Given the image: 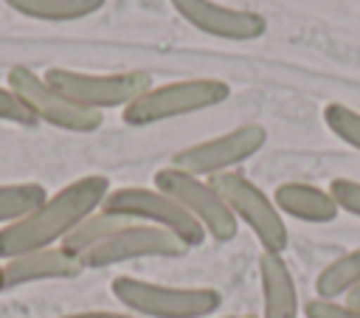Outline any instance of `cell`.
Listing matches in <instances>:
<instances>
[{
  "label": "cell",
  "mask_w": 360,
  "mask_h": 318,
  "mask_svg": "<svg viewBox=\"0 0 360 318\" xmlns=\"http://www.w3.org/2000/svg\"><path fill=\"white\" fill-rule=\"evenodd\" d=\"M0 293H6L3 290V259H0Z\"/></svg>",
  "instance_id": "d4e9b609"
},
{
  "label": "cell",
  "mask_w": 360,
  "mask_h": 318,
  "mask_svg": "<svg viewBox=\"0 0 360 318\" xmlns=\"http://www.w3.org/2000/svg\"><path fill=\"white\" fill-rule=\"evenodd\" d=\"M48 200L42 183H0V228L22 220Z\"/></svg>",
  "instance_id": "ac0fdd59"
},
{
  "label": "cell",
  "mask_w": 360,
  "mask_h": 318,
  "mask_svg": "<svg viewBox=\"0 0 360 318\" xmlns=\"http://www.w3.org/2000/svg\"><path fill=\"white\" fill-rule=\"evenodd\" d=\"M239 318H262V315H250V312H248V315H239Z\"/></svg>",
  "instance_id": "484cf974"
},
{
  "label": "cell",
  "mask_w": 360,
  "mask_h": 318,
  "mask_svg": "<svg viewBox=\"0 0 360 318\" xmlns=\"http://www.w3.org/2000/svg\"><path fill=\"white\" fill-rule=\"evenodd\" d=\"M84 273V265L79 256L68 253L65 248H42L31 250L14 259L3 262V290H14L34 281H51V279H76Z\"/></svg>",
  "instance_id": "7c38bea8"
},
{
  "label": "cell",
  "mask_w": 360,
  "mask_h": 318,
  "mask_svg": "<svg viewBox=\"0 0 360 318\" xmlns=\"http://www.w3.org/2000/svg\"><path fill=\"white\" fill-rule=\"evenodd\" d=\"M219 318H239V315H219Z\"/></svg>",
  "instance_id": "4316f807"
},
{
  "label": "cell",
  "mask_w": 360,
  "mask_h": 318,
  "mask_svg": "<svg viewBox=\"0 0 360 318\" xmlns=\"http://www.w3.org/2000/svg\"><path fill=\"white\" fill-rule=\"evenodd\" d=\"M211 183L222 194V200L228 203V208L236 217V222L250 228V234L259 239L264 253H284L287 250L290 231H287V222H284V217L276 208L270 194H264L242 172L217 174V177H211Z\"/></svg>",
  "instance_id": "277c9868"
},
{
  "label": "cell",
  "mask_w": 360,
  "mask_h": 318,
  "mask_svg": "<svg viewBox=\"0 0 360 318\" xmlns=\"http://www.w3.org/2000/svg\"><path fill=\"white\" fill-rule=\"evenodd\" d=\"M129 220H124V217H115V214H110V211H104V208H98V211H93L87 220H82L65 239H62V245L59 248H65L68 253H73V256H84L87 250H93L96 245H101L104 239H110L118 228H124Z\"/></svg>",
  "instance_id": "e0dca14e"
},
{
  "label": "cell",
  "mask_w": 360,
  "mask_h": 318,
  "mask_svg": "<svg viewBox=\"0 0 360 318\" xmlns=\"http://www.w3.org/2000/svg\"><path fill=\"white\" fill-rule=\"evenodd\" d=\"M8 87L25 101V107L37 115V121H45L56 129L87 135L104 124V113L73 104L59 90H53L39 73H34L28 65H14L8 70Z\"/></svg>",
  "instance_id": "9c48e42d"
},
{
  "label": "cell",
  "mask_w": 360,
  "mask_h": 318,
  "mask_svg": "<svg viewBox=\"0 0 360 318\" xmlns=\"http://www.w3.org/2000/svg\"><path fill=\"white\" fill-rule=\"evenodd\" d=\"M0 121L8 124H20V127H37V115L25 107V101L11 90V87H0Z\"/></svg>",
  "instance_id": "ffe728a7"
},
{
  "label": "cell",
  "mask_w": 360,
  "mask_h": 318,
  "mask_svg": "<svg viewBox=\"0 0 360 318\" xmlns=\"http://www.w3.org/2000/svg\"><path fill=\"white\" fill-rule=\"evenodd\" d=\"M104 211L124 217L129 222H146V225H158L166 228L169 234H174L177 239H183L191 248H200L205 242V231L202 225L169 194H163L160 189H146V186H121L112 189L101 205Z\"/></svg>",
  "instance_id": "8992f818"
},
{
  "label": "cell",
  "mask_w": 360,
  "mask_h": 318,
  "mask_svg": "<svg viewBox=\"0 0 360 318\" xmlns=\"http://www.w3.org/2000/svg\"><path fill=\"white\" fill-rule=\"evenodd\" d=\"M155 189H160L163 194H169L172 200H177L200 225L202 231L217 239V242H231L239 231L236 217L231 214L228 203L222 200V194L214 189L211 180L186 174L174 166H163L155 172Z\"/></svg>",
  "instance_id": "ba28073f"
},
{
  "label": "cell",
  "mask_w": 360,
  "mask_h": 318,
  "mask_svg": "<svg viewBox=\"0 0 360 318\" xmlns=\"http://www.w3.org/2000/svg\"><path fill=\"white\" fill-rule=\"evenodd\" d=\"M42 79L59 90L65 98L84 110L104 113L110 107H127L138 96L152 87V76L146 70H124V73H82L68 68H48Z\"/></svg>",
  "instance_id": "5b68a950"
},
{
  "label": "cell",
  "mask_w": 360,
  "mask_h": 318,
  "mask_svg": "<svg viewBox=\"0 0 360 318\" xmlns=\"http://www.w3.org/2000/svg\"><path fill=\"white\" fill-rule=\"evenodd\" d=\"M354 287H360V248L340 253L338 259H332L318 273V279H315V298L340 301Z\"/></svg>",
  "instance_id": "2e32d148"
},
{
  "label": "cell",
  "mask_w": 360,
  "mask_h": 318,
  "mask_svg": "<svg viewBox=\"0 0 360 318\" xmlns=\"http://www.w3.org/2000/svg\"><path fill=\"white\" fill-rule=\"evenodd\" d=\"M231 87L222 79H180L149 87L132 104L124 107V124L129 127H152L160 121H172L180 115L211 110L228 101Z\"/></svg>",
  "instance_id": "3957f363"
},
{
  "label": "cell",
  "mask_w": 360,
  "mask_h": 318,
  "mask_svg": "<svg viewBox=\"0 0 360 318\" xmlns=\"http://www.w3.org/2000/svg\"><path fill=\"white\" fill-rule=\"evenodd\" d=\"M56 318H138L132 312H112V310H84V312H68Z\"/></svg>",
  "instance_id": "603a6c76"
},
{
  "label": "cell",
  "mask_w": 360,
  "mask_h": 318,
  "mask_svg": "<svg viewBox=\"0 0 360 318\" xmlns=\"http://www.w3.org/2000/svg\"><path fill=\"white\" fill-rule=\"evenodd\" d=\"M188 245L169 234L166 228L146 225V222H127L110 239L96 245L82 256L84 270H104L112 265L135 262V259H177L186 256Z\"/></svg>",
  "instance_id": "30bf717a"
},
{
  "label": "cell",
  "mask_w": 360,
  "mask_h": 318,
  "mask_svg": "<svg viewBox=\"0 0 360 318\" xmlns=\"http://www.w3.org/2000/svg\"><path fill=\"white\" fill-rule=\"evenodd\" d=\"M329 194H332V200L338 203L340 211H346L352 217H360V180L335 177L329 183Z\"/></svg>",
  "instance_id": "44dd1931"
},
{
  "label": "cell",
  "mask_w": 360,
  "mask_h": 318,
  "mask_svg": "<svg viewBox=\"0 0 360 318\" xmlns=\"http://www.w3.org/2000/svg\"><path fill=\"white\" fill-rule=\"evenodd\" d=\"M264 144H267V129L256 121H248V124H239V127H233L217 138L197 141L191 146L177 149L172 155L169 166L186 172V174L211 180L217 174L236 172V166H242L256 152H262Z\"/></svg>",
  "instance_id": "52a82bcc"
},
{
  "label": "cell",
  "mask_w": 360,
  "mask_h": 318,
  "mask_svg": "<svg viewBox=\"0 0 360 318\" xmlns=\"http://www.w3.org/2000/svg\"><path fill=\"white\" fill-rule=\"evenodd\" d=\"M323 124L338 141H343L346 146L360 152V113L357 110L332 101L323 107Z\"/></svg>",
  "instance_id": "d6986e66"
},
{
  "label": "cell",
  "mask_w": 360,
  "mask_h": 318,
  "mask_svg": "<svg viewBox=\"0 0 360 318\" xmlns=\"http://www.w3.org/2000/svg\"><path fill=\"white\" fill-rule=\"evenodd\" d=\"M17 14L45 23H73L104 8L107 0H3Z\"/></svg>",
  "instance_id": "9a60e30c"
},
{
  "label": "cell",
  "mask_w": 360,
  "mask_h": 318,
  "mask_svg": "<svg viewBox=\"0 0 360 318\" xmlns=\"http://www.w3.org/2000/svg\"><path fill=\"white\" fill-rule=\"evenodd\" d=\"M110 290L115 301L138 318H208L222 307V293L214 287H172L115 276Z\"/></svg>",
  "instance_id": "7a4b0ae2"
},
{
  "label": "cell",
  "mask_w": 360,
  "mask_h": 318,
  "mask_svg": "<svg viewBox=\"0 0 360 318\" xmlns=\"http://www.w3.org/2000/svg\"><path fill=\"white\" fill-rule=\"evenodd\" d=\"M307 318H360V307L349 301H326V298H312L304 304Z\"/></svg>",
  "instance_id": "7402d4cb"
},
{
  "label": "cell",
  "mask_w": 360,
  "mask_h": 318,
  "mask_svg": "<svg viewBox=\"0 0 360 318\" xmlns=\"http://www.w3.org/2000/svg\"><path fill=\"white\" fill-rule=\"evenodd\" d=\"M273 203L281 211V217H292V220L309 222V225H326V222L338 220V214H340L329 189L301 183V180L278 183L273 191Z\"/></svg>",
  "instance_id": "5bb4252c"
},
{
  "label": "cell",
  "mask_w": 360,
  "mask_h": 318,
  "mask_svg": "<svg viewBox=\"0 0 360 318\" xmlns=\"http://www.w3.org/2000/svg\"><path fill=\"white\" fill-rule=\"evenodd\" d=\"M343 301H349V304H354V307H360V287H354Z\"/></svg>",
  "instance_id": "cb8c5ba5"
},
{
  "label": "cell",
  "mask_w": 360,
  "mask_h": 318,
  "mask_svg": "<svg viewBox=\"0 0 360 318\" xmlns=\"http://www.w3.org/2000/svg\"><path fill=\"white\" fill-rule=\"evenodd\" d=\"M169 3L191 28L217 39L250 42L267 34V17L250 8H236L217 0H169Z\"/></svg>",
  "instance_id": "8fae6325"
},
{
  "label": "cell",
  "mask_w": 360,
  "mask_h": 318,
  "mask_svg": "<svg viewBox=\"0 0 360 318\" xmlns=\"http://www.w3.org/2000/svg\"><path fill=\"white\" fill-rule=\"evenodd\" d=\"M110 180L104 174H84L62 186L56 194L25 214L22 220L0 228V259H14L31 250L62 245V239L93 211H98L110 194Z\"/></svg>",
  "instance_id": "6da1fadb"
},
{
  "label": "cell",
  "mask_w": 360,
  "mask_h": 318,
  "mask_svg": "<svg viewBox=\"0 0 360 318\" xmlns=\"http://www.w3.org/2000/svg\"><path fill=\"white\" fill-rule=\"evenodd\" d=\"M259 287H262V318H298V287L284 253L259 256Z\"/></svg>",
  "instance_id": "4fadbf2b"
}]
</instances>
